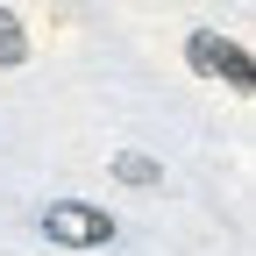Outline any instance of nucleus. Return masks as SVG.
I'll return each instance as SVG.
<instances>
[{"label":"nucleus","instance_id":"1","mask_svg":"<svg viewBox=\"0 0 256 256\" xmlns=\"http://www.w3.org/2000/svg\"><path fill=\"white\" fill-rule=\"evenodd\" d=\"M185 64L200 78H228L235 92H249L256 86V64H249V43H235V36H220V28H192L185 36Z\"/></svg>","mask_w":256,"mask_h":256},{"label":"nucleus","instance_id":"2","mask_svg":"<svg viewBox=\"0 0 256 256\" xmlns=\"http://www.w3.org/2000/svg\"><path fill=\"white\" fill-rule=\"evenodd\" d=\"M43 235L64 242V249H100V242H114V220L100 206H86V200H50L43 206Z\"/></svg>","mask_w":256,"mask_h":256},{"label":"nucleus","instance_id":"3","mask_svg":"<svg viewBox=\"0 0 256 256\" xmlns=\"http://www.w3.org/2000/svg\"><path fill=\"white\" fill-rule=\"evenodd\" d=\"M107 171H114L121 185H136V192L164 185V164H156V156H142V150H114V156H107Z\"/></svg>","mask_w":256,"mask_h":256},{"label":"nucleus","instance_id":"4","mask_svg":"<svg viewBox=\"0 0 256 256\" xmlns=\"http://www.w3.org/2000/svg\"><path fill=\"white\" fill-rule=\"evenodd\" d=\"M14 64H28V28L14 8H0V72H14Z\"/></svg>","mask_w":256,"mask_h":256}]
</instances>
